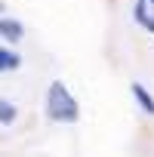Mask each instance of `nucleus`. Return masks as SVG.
<instances>
[{
    "instance_id": "5",
    "label": "nucleus",
    "mask_w": 154,
    "mask_h": 157,
    "mask_svg": "<svg viewBox=\"0 0 154 157\" xmlns=\"http://www.w3.org/2000/svg\"><path fill=\"white\" fill-rule=\"evenodd\" d=\"M22 68V56L13 46H0V74H13Z\"/></svg>"
},
{
    "instance_id": "7",
    "label": "nucleus",
    "mask_w": 154,
    "mask_h": 157,
    "mask_svg": "<svg viewBox=\"0 0 154 157\" xmlns=\"http://www.w3.org/2000/svg\"><path fill=\"white\" fill-rule=\"evenodd\" d=\"M0 13H3V3H0Z\"/></svg>"
},
{
    "instance_id": "3",
    "label": "nucleus",
    "mask_w": 154,
    "mask_h": 157,
    "mask_svg": "<svg viewBox=\"0 0 154 157\" xmlns=\"http://www.w3.org/2000/svg\"><path fill=\"white\" fill-rule=\"evenodd\" d=\"M0 37L6 43H22L25 40V25L13 16H0Z\"/></svg>"
},
{
    "instance_id": "2",
    "label": "nucleus",
    "mask_w": 154,
    "mask_h": 157,
    "mask_svg": "<svg viewBox=\"0 0 154 157\" xmlns=\"http://www.w3.org/2000/svg\"><path fill=\"white\" fill-rule=\"evenodd\" d=\"M133 19L145 34L154 37V0H133Z\"/></svg>"
},
{
    "instance_id": "4",
    "label": "nucleus",
    "mask_w": 154,
    "mask_h": 157,
    "mask_svg": "<svg viewBox=\"0 0 154 157\" xmlns=\"http://www.w3.org/2000/svg\"><path fill=\"white\" fill-rule=\"evenodd\" d=\"M129 93H133V99H136L139 111H142V114H148V117H154V96L148 93V86H145V83H139V80H133V83H129Z\"/></svg>"
},
{
    "instance_id": "1",
    "label": "nucleus",
    "mask_w": 154,
    "mask_h": 157,
    "mask_svg": "<svg viewBox=\"0 0 154 157\" xmlns=\"http://www.w3.org/2000/svg\"><path fill=\"white\" fill-rule=\"evenodd\" d=\"M46 117L62 126H71L80 120V102L74 99V93L68 90L65 80H52L46 86Z\"/></svg>"
},
{
    "instance_id": "6",
    "label": "nucleus",
    "mask_w": 154,
    "mask_h": 157,
    "mask_svg": "<svg viewBox=\"0 0 154 157\" xmlns=\"http://www.w3.org/2000/svg\"><path fill=\"white\" fill-rule=\"evenodd\" d=\"M19 120V108L10 99H0V126H13Z\"/></svg>"
}]
</instances>
